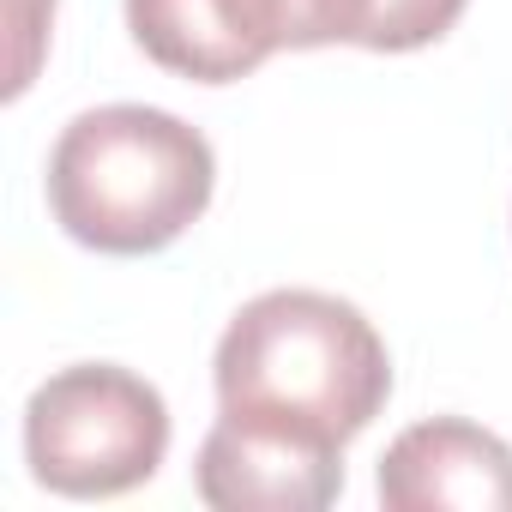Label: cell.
Returning a JSON list of instances; mask_svg holds the SVG:
<instances>
[{
  "mask_svg": "<svg viewBox=\"0 0 512 512\" xmlns=\"http://www.w3.org/2000/svg\"><path fill=\"white\" fill-rule=\"evenodd\" d=\"M217 416L350 446L392 398V356L374 320L326 290H266L217 338Z\"/></svg>",
  "mask_w": 512,
  "mask_h": 512,
  "instance_id": "cell-1",
  "label": "cell"
},
{
  "mask_svg": "<svg viewBox=\"0 0 512 512\" xmlns=\"http://www.w3.org/2000/svg\"><path fill=\"white\" fill-rule=\"evenodd\" d=\"M43 187L55 223L79 247L139 260L163 253L205 217L217 193V157L211 139L169 109L103 103L61 127Z\"/></svg>",
  "mask_w": 512,
  "mask_h": 512,
  "instance_id": "cell-2",
  "label": "cell"
},
{
  "mask_svg": "<svg viewBox=\"0 0 512 512\" xmlns=\"http://www.w3.org/2000/svg\"><path fill=\"white\" fill-rule=\"evenodd\" d=\"M169 458L163 392L121 362H73L25 404V464L49 494L115 500Z\"/></svg>",
  "mask_w": 512,
  "mask_h": 512,
  "instance_id": "cell-3",
  "label": "cell"
},
{
  "mask_svg": "<svg viewBox=\"0 0 512 512\" xmlns=\"http://www.w3.org/2000/svg\"><path fill=\"white\" fill-rule=\"evenodd\" d=\"M127 31L163 73L235 85L278 49L344 43L350 0H127Z\"/></svg>",
  "mask_w": 512,
  "mask_h": 512,
  "instance_id": "cell-4",
  "label": "cell"
},
{
  "mask_svg": "<svg viewBox=\"0 0 512 512\" xmlns=\"http://www.w3.org/2000/svg\"><path fill=\"white\" fill-rule=\"evenodd\" d=\"M193 488L217 512H320L344 494V452L217 416L193 458Z\"/></svg>",
  "mask_w": 512,
  "mask_h": 512,
  "instance_id": "cell-5",
  "label": "cell"
},
{
  "mask_svg": "<svg viewBox=\"0 0 512 512\" xmlns=\"http://www.w3.org/2000/svg\"><path fill=\"white\" fill-rule=\"evenodd\" d=\"M386 512H512V446L464 416L404 428L380 458Z\"/></svg>",
  "mask_w": 512,
  "mask_h": 512,
  "instance_id": "cell-6",
  "label": "cell"
},
{
  "mask_svg": "<svg viewBox=\"0 0 512 512\" xmlns=\"http://www.w3.org/2000/svg\"><path fill=\"white\" fill-rule=\"evenodd\" d=\"M470 0H368V31L362 49L368 55H410L440 43L458 19H464Z\"/></svg>",
  "mask_w": 512,
  "mask_h": 512,
  "instance_id": "cell-7",
  "label": "cell"
},
{
  "mask_svg": "<svg viewBox=\"0 0 512 512\" xmlns=\"http://www.w3.org/2000/svg\"><path fill=\"white\" fill-rule=\"evenodd\" d=\"M49 25H55V0H13V31H19V49H13V79H7V97H25L31 73H37V55L49 43Z\"/></svg>",
  "mask_w": 512,
  "mask_h": 512,
  "instance_id": "cell-8",
  "label": "cell"
}]
</instances>
